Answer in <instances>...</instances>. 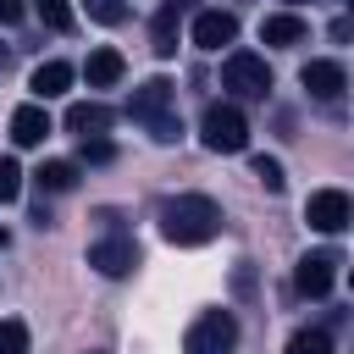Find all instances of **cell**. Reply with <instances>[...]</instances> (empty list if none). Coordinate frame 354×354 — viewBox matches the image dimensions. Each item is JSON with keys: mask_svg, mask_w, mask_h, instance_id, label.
Wrapping results in <instances>:
<instances>
[{"mask_svg": "<svg viewBox=\"0 0 354 354\" xmlns=\"http://www.w3.org/2000/svg\"><path fill=\"white\" fill-rule=\"evenodd\" d=\"M188 39H194L199 50H221V44L238 39V17H232V11H199L194 28H188Z\"/></svg>", "mask_w": 354, "mask_h": 354, "instance_id": "obj_11", "label": "cell"}, {"mask_svg": "<svg viewBox=\"0 0 354 354\" xmlns=\"http://www.w3.org/2000/svg\"><path fill=\"white\" fill-rule=\"evenodd\" d=\"M199 138H205V149H216V155H238V149L249 144V122H243V111H238L232 100H221V105H205Z\"/></svg>", "mask_w": 354, "mask_h": 354, "instance_id": "obj_3", "label": "cell"}, {"mask_svg": "<svg viewBox=\"0 0 354 354\" xmlns=\"http://www.w3.org/2000/svg\"><path fill=\"white\" fill-rule=\"evenodd\" d=\"M0 72H6V50H0Z\"/></svg>", "mask_w": 354, "mask_h": 354, "instance_id": "obj_27", "label": "cell"}, {"mask_svg": "<svg viewBox=\"0 0 354 354\" xmlns=\"http://www.w3.org/2000/svg\"><path fill=\"white\" fill-rule=\"evenodd\" d=\"M337 6H348V0H337Z\"/></svg>", "mask_w": 354, "mask_h": 354, "instance_id": "obj_29", "label": "cell"}, {"mask_svg": "<svg viewBox=\"0 0 354 354\" xmlns=\"http://www.w3.org/2000/svg\"><path fill=\"white\" fill-rule=\"evenodd\" d=\"M0 354H28V326L22 321H0Z\"/></svg>", "mask_w": 354, "mask_h": 354, "instance_id": "obj_23", "label": "cell"}, {"mask_svg": "<svg viewBox=\"0 0 354 354\" xmlns=\"http://www.w3.org/2000/svg\"><path fill=\"white\" fill-rule=\"evenodd\" d=\"M337 266H343L337 249H315V254H304V260L293 266V288H299L304 299H326L332 282H337Z\"/></svg>", "mask_w": 354, "mask_h": 354, "instance_id": "obj_6", "label": "cell"}, {"mask_svg": "<svg viewBox=\"0 0 354 354\" xmlns=\"http://www.w3.org/2000/svg\"><path fill=\"white\" fill-rule=\"evenodd\" d=\"M88 354H100V348H88Z\"/></svg>", "mask_w": 354, "mask_h": 354, "instance_id": "obj_30", "label": "cell"}, {"mask_svg": "<svg viewBox=\"0 0 354 354\" xmlns=\"http://www.w3.org/2000/svg\"><path fill=\"white\" fill-rule=\"evenodd\" d=\"M194 11V0H160V11H155V22H149V50L166 61V55H177V28H183V17Z\"/></svg>", "mask_w": 354, "mask_h": 354, "instance_id": "obj_9", "label": "cell"}, {"mask_svg": "<svg viewBox=\"0 0 354 354\" xmlns=\"http://www.w3.org/2000/svg\"><path fill=\"white\" fill-rule=\"evenodd\" d=\"M33 183H39L44 194H66V188H77V166H72V160H44V166L33 171Z\"/></svg>", "mask_w": 354, "mask_h": 354, "instance_id": "obj_17", "label": "cell"}, {"mask_svg": "<svg viewBox=\"0 0 354 354\" xmlns=\"http://www.w3.org/2000/svg\"><path fill=\"white\" fill-rule=\"evenodd\" d=\"M11 138H17L22 149L44 144V138H50V116H44V105H17V111H11Z\"/></svg>", "mask_w": 354, "mask_h": 354, "instance_id": "obj_13", "label": "cell"}, {"mask_svg": "<svg viewBox=\"0 0 354 354\" xmlns=\"http://www.w3.org/2000/svg\"><path fill=\"white\" fill-rule=\"evenodd\" d=\"M221 88H227L232 100H266V94H271V66H266L260 55H249V50H232V55L221 61Z\"/></svg>", "mask_w": 354, "mask_h": 354, "instance_id": "obj_4", "label": "cell"}, {"mask_svg": "<svg viewBox=\"0 0 354 354\" xmlns=\"http://www.w3.org/2000/svg\"><path fill=\"white\" fill-rule=\"evenodd\" d=\"M88 266H94L100 277H127V271L138 266V243H133L127 232H111V238L88 243Z\"/></svg>", "mask_w": 354, "mask_h": 354, "instance_id": "obj_8", "label": "cell"}, {"mask_svg": "<svg viewBox=\"0 0 354 354\" xmlns=\"http://www.w3.org/2000/svg\"><path fill=\"white\" fill-rule=\"evenodd\" d=\"M83 6H88V17L105 22V28H116V22L127 17V0H83Z\"/></svg>", "mask_w": 354, "mask_h": 354, "instance_id": "obj_22", "label": "cell"}, {"mask_svg": "<svg viewBox=\"0 0 354 354\" xmlns=\"http://www.w3.org/2000/svg\"><path fill=\"white\" fill-rule=\"evenodd\" d=\"M221 232V205L210 194H177L160 205V238L177 249H199Z\"/></svg>", "mask_w": 354, "mask_h": 354, "instance_id": "obj_1", "label": "cell"}, {"mask_svg": "<svg viewBox=\"0 0 354 354\" xmlns=\"http://www.w3.org/2000/svg\"><path fill=\"white\" fill-rule=\"evenodd\" d=\"M33 11L44 17V28H55V33H66L72 28V6L66 0H33Z\"/></svg>", "mask_w": 354, "mask_h": 354, "instance_id": "obj_20", "label": "cell"}, {"mask_svg": "<svg viewBox=\"0 0 354 354\" xmlns=\"http://www.w3.org/2000/svg\"><path fill=\"white\" fill-rule=\"evenodd\" d=\"M72 88V66L66 61H44V66H33V94L39 100H61Z\"/></svg>", "mask_w": 354, "mask_h": 354, "instance_id": "obj_16", "label": "cell"}, {"mask_svg": "<svg viewBox=\"0 0 354 354\" xmlns=\"http://www.w3.org/2000/svg\"><path fill=\"white\" fill-rule=\"evenodd\" d=\"M282 6H304V0H282Z\"/></svg>", "mask_w": 354, "mask_h": 354, "instance_id": "obj_28", "label": "cell"}, {"mask_svg": "<svg viewBox=\"0 0 354 354\" xmlns=\"http://www.w3.org/2000/svg\"><path fill=\"white\" fill-rule=\"evenodd\" d=\"M127 116H133L138 127H149L155 144H177V138H183V122H177V88H171L166 77L138 83L133 100H127Z\"/></svg>", "mask_w": 354, "mask_h": 354, "instance_id": "obj_2", "label": "cell"}, {"mask_svg": "<svg viewBox=\"0 0 354 354\" xmlns=\"http://www.w3.org/2000/svg\"><path fill=\"white\" fill-rule=\"evenodd\" d=\"M304 33H310V22H304V17H293V11H277V17H266V22H260V39H266V44H299Z\"/></svg>", "mask_w": 354, "mask_h": 354, "instance_id": "obj_15", "label": "cell"}, {"mask_svg": "<svg viewBox=\"0 0 354 354\" xmlns=\"http://www.w3.org/2000/svg\"><path fill=\"white\" fill-rule=\"evenodd\" d=\"M6 243H11V232H6V227H0V249H6Z\"/></svg>", "mask_w": 354, "mask_h": 354, "instance_id": "obj_26", "label": "cell"}, {"mask_svg": "<svg viewBox=\"0 0 354 354\" xmlns=\"http://www.w3.org/2000/svg\"><path fill=\"white\" fill-rule=\"evenodd\" d=\"M17 194H22V166L11 155H0V205H11Z\"/></svg>", "mask_w": 354, "mask_h": 354, "instance_id": "obj_21", "label": "cell"}, {"mask_svg": "<svg viewBox=\"0 0 354 354\" xmlns=\"http://www.w3.org/2000/svg\"><path fill=\"white\" fill-rule=\"evenodd\" d=\"M22 11H28L22 0H0V22H6V28H11V22H22Z\"/></svg>", "mask_w": 354, "mask_h": 354, "instance_id": "obj_25", "label": "cell"}, {"mask_svg": "<svg viewBox=\"0 0 354 354\" xmlns=\"http://www.w3.org/2000/svg\"><path fill=\"white\" fill-rule=\"evenodd\" d=\"M111 122H116V111L100 105V100H77V105H66V133H77V138H100Z\"/></svg>", "mask_w": 354, "mask_h": 354, "instance_id": "obj_12", "label": "cell"}, {"mask_svg": "<svg viewBox=\"0 0 354 354\" xmlns=\"http://www.w3.org/2000/svg\"><path fill=\"white\" fill-rule=\"evenodd\" d=\"M238 348V321H232V310H205L194 326H188V337H183V354H232Z\"/></svg>", "mask_w": 354, "mask_h": 354, "instance_id": "obj_5", "label": "cell"}, {"mask_svg": "<svg viewBox=\"0 0 354 354\" xmlns=\"http://www.w3.org/2000/svg\"><path fill=\"white\" fill-rule=\"evenodd\" d=\"M304 221H310L315 232H343V227L354 221V205H348L343 188H315V194L304 199Z\"/></svg>", "mask_w": 354, "mask_h": 354, "instance_id": "obj_7", "label": "cell"}, {"mask_svg": "<svg viewBox=\"0 0 354 354\" xmlns=\"http://www.w3.org/2000/svg\"><path fill=\"white\" fill-rule=\"evenodd\" d=\"M116 149L105 144V138H83V160H111Z\"/></svg>", "mask_w": 354, "mask_h": 354, "instance_id": "obj_24", "label": "cell"}, {"mask_svg": "<svg viewBox=\"0 0 354 354\" xmlns=\"http://www.w3.org/2000/svg\"><path fill=\"white\" fill-rule=\"evenodd\" d=\"M122 72H127V61H122L116 50H94V55L83 61V77H88V88H111V83H122Z\"/></svg>", "mask_w": 354, "mask_h": 354, "instance_id": "obj_14", "label": "cell"}, {"mask_svg": "<svg viewBox=\"0 0 354 354\" xmlns=\"http://www.w3.org/2000/svg\"><path fill=\"white\" fill-rule=\"evenodd\" d=\"M249 171H254V183H260L266 194H282V183H288V177H282V160H271V155H254Z\"/></svg>", "mask_w": 354, "mask_h": 354, "instance_id": "obj_19", "label": "cell"}, {"mask_svg": "<svg viewBox=\"0 0 354 354\" xmlns=\"http://www.w3.org/2000/svg\"><path fill=\"white\" fill-rule=\"evenodd\" d=\"M299 83L310 88V100L337 105V100H343V88H348V72H343V61H310V66L299 72Z\"/></svg>", "mask_w": 354, "mask_h": 354, "instance_id": "obj_10", "label": "cell"}, {"mask_svg": "<svg viewBox=\"0 0 354 354\" xmlns=\"http://www.w3.org/2000/svg\"><path fill=\"white\" fill-rule=\"evenodd\" d=\"M288 354H332V332L326 326H304L288 337Z\"/></svg>", "mask_w": 354, "mask_h": 354, "instance_id": "obj_18", "label": "cell"}]
</instances>
